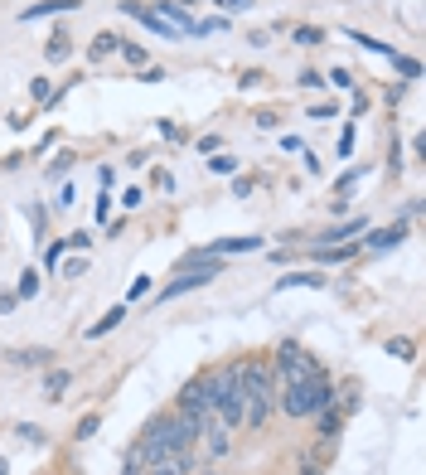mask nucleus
<instances>
[{
	"label": "nucleus",
	"mask_w": 426,
	"mask_h": 475,
	"mask_svg": "<svg viewBox=\"0 0 426 475\" xmlns=\"http://www.w3.org/2000/svg\"><path fill=\"white\" fill-rule=\"evenodd\" d=\"M213 276H223V262L218 257H204V262H190L180 276H174L170 286H160V301H174V296H184V292H199V286H209Z\"/></svg>",
	"instance_id": "5"
},
{
	"label": "nucleus",
	"mask_w": 426,
	"mask_h": 475,
	"mask_svg": "<svg viewBox=\"0 0 426 475\" xmlns=\"http://www.w3.org/2000/svg\"><path fill=\"white\" fill-rule=\"evenodd\" d=\"M320 374H325V364H320L306 345H296V339H282V345H276V378H282V384H310V378H320Z\"/></svg>",
	"instance_id": "3"
},
{
	"label": "nucleus",
	"mask_w": 426,
	"mask_h": 475,
	"mask_svg": "<svg viewBox=\"0 0 426 475\" xmlns=\"http://www.w3.org/2000/svg\"><path fill=\"white\" fill-rule=\"evenodd\" d=\"M290 39H296L300 49H315V44H325V29H320V25H296V29H290Z\"/></svg>",
	"instance_id": "20"
},
{
	"label": "nucleus",
	"mask_w": 426,
	"mask_h": 475,
	"mask_svg": "<svg viewBox=\"0 0 426 475\" xmlns=\"http://www.w3.org/2000/svg\"><path fill=\"white\" fill-rule=\"evenodd\" d=\"M97 219H112V194L107 190L97 194Z\"/></svg>",
	"instance_id": "40"
},
{
	"label": "nucleus",
	"mask_w": 426,
	"mask_h": 475,
	"mask_svg": "<svg viewBox=\"0 0 426 475\" xmlns=\"http://www.w3.org/2000/svg\"><path fill=\"white\" fill-rule=\"evenodd\" d=\"M68 388H73V369H54V364H49L44 384H39V398H44V402H64Z\"/></svg>",
	"instance_id": "6"
},
{
	"label": "nucleus",
	"mask_w": 426,
	"mask_h": 475,
	"mask_svg": "<svg viewBox=\"0 0 426 475\" xmlns=\"http://www.w3.org/2000/svg\"><path fill=\"white\" fill-rule=\"evenodd\" d=\"M402 238H407V219H402V223H388V229H373L368 238H363V247H373V253H383V247H398Z\"/></svg>",
	"instance_id": "11"
},
{
	"label": "nucleus",
	"mask_w": 426,
	"mask_h": 475,
	"mask_svg": "<svg viewBox=\"0 0 426 475\" xmlns=\"http://www.w3.org/2000/svg\"><path fill=\"white\" fill-rule=\"evenodd\" d=\"M359 180H363V170H349V175H339V180H335V194H339V199H345V194L354 190Z\"/></svg>",
	"instance_id": "27"
},
{
	"label": "nucleus",
	"mask_w": 426,
	"mask_h": 475,
	"mask_svg": "<svg viewBox=\"0 0 426 475\" xmlns=\"http://www.w3.org/2000/svg\"><path fill=\"white\" fill-rule=\"evenodd\" d=\"M213 5H223L228 15H237V10H247V5H252V0H213Z\"/></svg>",
	"instance_id": "41"
},
{
	"label": "nucleus",
	"mask_w": 426,
	"mask_h": 475,
	"mask_svg": "<svg viewBox=\"0 0 426 475\" xmlns=\"http://www.w3.org/2000/svg\"><path fill=\"white\" fill-rule=\"evenodd\" d=\"M329 82H335V88H354V78H349V68H335V74H329Z\"/></svg>",
	"instance_id": "39"
},
{
	"label": "nucleus",
	"mask_w": 426,
	"mask_h": 475,
	"mask_svg": "<svg viewBox=\"0 0 426 475\" xmlns=\"http://www.w3.org/2000/svg\"><path fill=\"white\" fill-rule=\"evenodd\" d=\"M141 199H145L141 190H127V194H121V209H141Z\"/></svg>",
	"instance_id": "36"
},
{
	"label": "nucleus",
	"mask_w": 426,
	"mask_h": 475,
	"mask_svg": "<svg viewBox=\"0 0 426 475\" xmlns=\"http://www.w3.org/2000/svg\"><path fill=\"white\" fill-rule=\"evenodd\" d=\"M213 402H218V369H204V374H194L190 384L180 388L174 412H190V417L209 422V417H213Z\"/></svg>",
	"instance_id": "4"
},
{
	"label": "nucleus",
	"mask_w": 426,
	"mask_h": 475,
	"mask_svg": "<svg viewBox=\"0 0 426 475\" xmlns=\"http://www.w3.org/2000/svg\"><path fill=\"white\" fill-rule=\"evenodd\" d=\"M383 349H388L392 359H402V364H412V359H417V339H407V335L388 339V345H383Z\"/></svg>",
	"instance_id": "19"
},
{
	"label": "nucleus",
	"mask_w": 426,
	"mask_h": 475,
	"mask_svg": "<svg viewBox=\"0 0 426 475\" xmlns=\"http://www.w3.org/2000/svg\"><path fill=\"white\" fill-rule=\"evenodd\" d=\"M392 68H398L402 78H422V64H417V58H407V54H392Z\"/></svg>",
	"instance_id": "25"
},
{
	"label": "nucleus",
	"mask_w": 426,
	"mask_h": 475,
	"mask_svg": "<svg viewBox=\"0 0 426 475\" xmlns=\"http://www.w3.org/2000/svg\"><path fill=\"white\" fill-rule=\"evenodd\" d=\"M64 247H82V253H88V247H92V233H88V229L68 233V238H64Z\"/></svg>",
	"instance_id": "29"
},
{
	"label": "nucleus",
	"mask_w": 426,
	"mask_h": 475,
	"mask_svg": "<svg viewBox=\"0 0 426 475\" xmlns=\"http://www.w3.org/2000/svg\"><path fill=\"white\" fill-rule=\"evenodd\" d=\"M145 475H190V456H160L145 466Z\"/></svg>",
	"instance_id": "17"
},
{
	"label": "nucleus",
	"mask_w": 426,
	"mask_h": 475,
	"mask_svg": "<svg viewBox=\"0 0 426 475\" xmlns=\"http://www.w3.org/2000/svg\"><path fill=\"white\" fill-rule=\"evenodd\" d=\"M359 233H368V223L363 219H349V223H335V229H325L315 238V247H335V243H354Z\"/></svg>",
	"instance_id": "10"
},
{
	"label": "nucleus",
	"mask_w": 426,
	"mask_h": 475,
	"mask_svg": "<svg viewBox=\"0 0 426 475\" xmlns=\"http://www.w3.org/2000/svg\"><path fill=\"white\" fill-rule=\"evenodd\" d=\"M267 74H257V68H247V74H237V88H262Z\"/></svg>",
	"instance_id": "31"
},
{
	"label": "nucleus",
	"mask_w": 426,
	"mask_h": 475,
	"mask_svg": "<svg viewBox=\"0 0 426 475\" xmlns=\"http://www.w3.org/2000/svg\"><path fill=\"white\" fill-rule=\"evenodd\" d=\"M15 306H19V296H15V292H0V315H10Z\"/></svg>",
	"instance_id": "38"
},
{
	"label": "nucleus",
	"mask_w": 426,
	"mask_h": 475,
	"mask_svg": "<svg viewBox=\"0 0 426 475\" xmlns=\"http://www.w3.org/2000/svg\"><path fill=\"white\" fill-rule=\"evenodd\" d=\"M82 0H44V5H29L19 10V19H44V15H68V10H78Z\"/></svg>",
	"instance_id": "15"
},
{
	"label": "nucleus",
	"mask_w": 426,
	"mask_h": 475,
	"mask_svg": "<svg viewBox=\"0 0 426 475\" xmlns=\"http://www.w3.org/2000/svg\"><path fill=\"white\" fill-rule=\"evenodd\" d=\"M300 88H325V78H320L315 68H306V74H300Z\"/></svg>",
	"instance_id": "34"
},
{
	"label": "nucleus",
	"mask_w": 426,
	"mask_h": 475,
	"mask_svg": "<svg viewBox=\"0 0 426 475\" xmlns=\"http://www.w3.org/2000/svg\"><path fill=\"white\" fill-rule=\"evenodd\" d=\"M339 427H345V412H339L335 402L315 412V437H320V441H335V437H339Z\"/></svg>",
	"instance_id": "12"
},
{
	"label": "nucleus",
	"mask_w": 426,
	"mask_h": 475,
	"mask_svg": "<svg viewBox=\"0 0 426 475\" xmlns=\"http://www.w3.org/2000/svg\"><path fill=\"white\" fill-rule=\"evenodd\" d=\"M44 58H49V64H64V58H73V39L64 35V29H54V35H49Z\"/></svg>",
	"instance_id": "18"
},
{
	"label": "nucleus",
	"mask_w": 426,
	"mask_h": 475,
	"mask_svg": "<svg viewBox=\"0 0 426 475\" xmlns=\"http://www.w3.org/2000/svg\"><path fill=\"white\" fill-rule=\"evenodd\" d=\"M282 412L290 422H300V417H315L320 408H329L335 402V384H329L325 374L320 378H310V384H282Z\"/></svg>",
	"instance_id": "2"
},
{
	"label": "nucleus",
	"mask_w": 426,
	"mask_h": 475,
	"mask_svg": "<svg viewBox=\"0 0 426 475\" xmlns=\"http://www.w3.org/2000/svg\"><path fill=\"white\" fill-rule=\"evenodd\" d=\"M145 466H151V456H145V447H141V437L127 447V456H121V475H145Z\"/></svg>",
	"instance_id": "16"
},
{
	"label": "nucleus",
	"mask_w": 426,
	"mask_h": 475,
	"mask_svg": "<svg viewBox=\"0 0 426 475\" xmlns=\"http://www.w3.org/2000/svg\"><path fill=\"white\" fill-rule=\"evenodd\" d=\"M15 432H19V437H25V441H29V447H39V441H44V427H35V422H19Z\"/></svg>",
	"instance_id": "28"
},
{
	"label": "nucleus",
	"mask_w": 426,
	"mask_h": 475,
	"mask_svg": "<svg viewBox=\"0 0 426 475\" xmlns=\"http://www.w3.org/2000/svg\"><path fill=\"white\" fill-rule=\"evenodd\" d=\"M10 364H15V369H49V364H54V349H49V345L10 349Z\"/></svg>",
	"instance_id": "9"
},
{
	"label": "nucleus",
	"mask_w": 426,
	"mask_h": 475,
	"mask_svg": "<svg viewBox=\"0 0 426 475\" xmlns=\"http://www.w3.org/2000/svg\"><path fill=\"white\" fill-rule=\"evenodd\" d=\"M252 194V180H233V199H247Z\"/></svg>",
	"instance_id": "42"
},
{
	"label": "nucleus",
	"mask_w": 426,
	"mask_h": 475,
	"mask_svg": "<svg viewBox=\"0 0 426 475\" xmlns=\"http://www.w3.org/2000/svg\"><path fill=\"white\" fill-rule=\"evenodd\" d=\"M35 292H39V272H25V276H19V292L15 296H19V301H29Z\"/></svg>",
	"instance_id": "26"
},
{
	"label": "nucleus",
	"mask_w": 426,
	"mask_h": 475,
	"mask_svg": "<svg viewBox=\"0 0 426 475\" xmlns=\"http://www.w3.org/2000/svg\"><path fill=\"white\" fill-rule=\"evenodd\" d=\"M151 180H155V190H160V194H170V190H174V180H170V175H165V170H155Z\"/></svg>",
	"instance_id": "35"
},
{
	"label": "nucleus",
	"mask_w": 426,
	"mask_h": 475,
	"mask_svg": "<svg viewBox=\"0 0 426 475\" xmlns=\"http://www.w3.org/2000/svg\"><path fill=\"white\" fill-rule=\"evenodd\" d=\"M349 151H354V121H349V127L339 131V156H349Z\"/></svg>",
	"instance_id": "32"
},
{
	"label": "nucleus",
	"mask_w": 426,
	"mask_h": 475,
	"mask_svg": "<svg viewBox=\"0 0 426 475\" xmlns=\"http://www.w3.org/2000/svg\"><path fill=\"white\" fill-rule=\"evenodd\" d=\"M97 427H102V417H97V412H88V417H78L73 437H78V441H88V437H97Z\"/></svg>",
	"instance_id": "23"
},
{
	"label": "nucleus",
	"mask_w": 426,
	"mask_h": 475,
	"mask_svg": "<svg viewBox=\"0 0 426 475\" xmlns=\"http://www.w3.org/2000/svg\"><path fill=\"white\" fill-rule=\"evenodd\" d=\"M145 292H151V276H136V282H131V301H141Z\"/></svg>",
	"instance_id": "37"
},
{
	"label": "nucleus",
	"mask_w": 426,
	"mask_h": 475,
	"mask_svg": "<svg viewBox=\"0 0 426 475\" xmlns=\"http://www.w3.org/2000/svg\"><path fill=\"white\" fill-rule=\"evenodd\" d=\"M209 170H213V175H237V156H228V151H213Z\"/></svg>",
	"instance_id": "24"
},
{
	"label": "nucleus",
	"mask_w": 426,
	"mask_h": 475,
	"mask_svg": "<svg viewBox=\"0 0 426 475\" xmlns=\"http://www.w3.org/2000/svg\"><path fill=\"white\" fill-rule=\"evenodd\" d=\"M0 475H10V461L5 456H0Z\"/></svg>",
	"instance_id": "44"
},
{
	"label": "nucleus",
	"mask_w": 426,
	"mask_h": 475,
	"mask_svg": "<svg viewBox=\"0 0 426 475\" xmlns=\"http://www.w3.org/2000/svg\"><path fill=\"white\" fill-rule=\"evenodd\" d=\"M121 58H127L131 68H145V44H131V39H121V49H117Z\"/></svg>",
	"instance_id": "21"
},
{
	"label": "nucleus",
	"mask_w": 426,
	"mask_h": 475,
	"mask_svg": "<svg viewBox=\"0 0 426 475\" xmlns=\"http://www.w3.org/2000/svg\"><path fill=\"white\" fill-rule=\"evenodd\" d=\"M325 282H329V276L320 272V267H300V272H286V276H276V296H282V292H296V286H315V292H320Z\"/></svg>",
	"instance_id": "8"
},
{
	"label": "nucleus",
	"mask_w": 426,
	"mask_h": 475,
	"mask_svg": "<svg viewBox=\"0 0 426 475\" xmlns=\"http://www.w3.org/2000/svg\"><path fill=\"white\" fill-rule=\"evenodd\" d=\"M180 5H204V0H180Z\"/></svg>",
	"instance_id": "45"
},
{
	"label": "nucleus",
	"mask_w": 426,
	"mask_h": 475,
	"mask_svg": "<svg viewBox=\"0 0 426 475\" xmlns=\"http://www.w3.org/2000/svg\"><path fill=\"white\" fill-rule=\"evenodd\" d=\"M320 170H325V165H320V156H315V151H306V175H320Z\"/></svg>",
	"instance_id": "43"
},
{
	"label": "nucleus",
	"mask_w": 426,
	"mask_h": 475,
	"mask_svg": "<svg viewBox=\"0 0 426 475\" xmlns=\"http://www.w3.org/2000/svg\"><path fill=\"white\" fill-rule=\"evenodd\" d=\"M237 378H243V393H247L243 427L262 432L267 417H272V402H276V369L267 359H237Z\"/></svg>",
	"instance_id": "1"
},
{
	"label": "nucleus",
	"mask_w": 426,
	"mask_h": 475,
	"mask_svg": "<svg viewBox=\"0 0 426 475\" xmlns=\"http://www.w3.org/2000/svg\"><path fill=\"white\" fill-rule=\"evenodd\" d=\"M64 253H68L64 238H58V243H49V247H44V267H58V257H64Z\"/></svg>",
	"instance_id": "30"
},
{
	"label": "nucleus",
	"mask_w": 426,
	"mask_h": 475,
	"mask_svg": "<svg viewBox=\"0 0 426 475\" xmlns=\"http://www.w3.org/2000/svg\"><path fill=\"white\" fill-rule=\"evenodd\" d=\"M121 49V35H112V29H102V35H92V44H88V58L92 64H102V58H112Z\"/></svg>",
	"instance_id": "14"
},
{
	"label": "nucleus",
	"mask_w": 426,
	"mask_h": 475,
	"mask_svg": "<svg viewBox=\"0 0 426 475\" xmlns=\"http://www.w3.org/2000/svg\"><path fill=\"white\" fill-rule=\"evenodd\" d=\"M199 441H204V451H209V461H223L228 451H233V432H228L223 422H213V417H209V427H204Z\"/></svg>",
	"instance_id": "7"
},
{
	"label": "nucleus",
	"mask_w": 426,
	"mask_h": 475,
	"mask_svg": "<svg viewBox=\"0 0 426 475\" xmlns=\"http://www.w3.org/2000/svg\"><path fill=\"white\" fill-rule=\"evenodd\" d=\"M29 97H35V102H54V78L39 74L35 82H29Z\"/></svg>",
	"instance_id": "22"
},
{
	"label": "nucleus",
	"mask_w": 426,
	"mask_h": 475,
	"mask_svg": "<svg viewBox=\"0 0 426 475\" xmlns=\"http://www.w3.org/2000/svg\"><path fill=\"white\" fill-rule=\"evenodd\" d=\"M127 315H131V306H127V301H117V306H112V311H107V315L97 320V325H88V339H102V335H112V330H117V325H121V320H127Z\"/></svg>",
	"instance_id": "13"
},
{
	"label": "nucleus",
	"mask_w": 426,
	"mask_h": 475,
	"mask_svg": "<svg viewBox=\"0 0 426 475\" xmlns=\"http://www.w3.org/2000/svg\"><path fill=\"white\" fill-rule=\"evenodd\" d=\"M320 471H325V466H320L315 456H300V466H296V475H320Z\"/></svg>",
	"instance_id": "33"
}]
</instances>
